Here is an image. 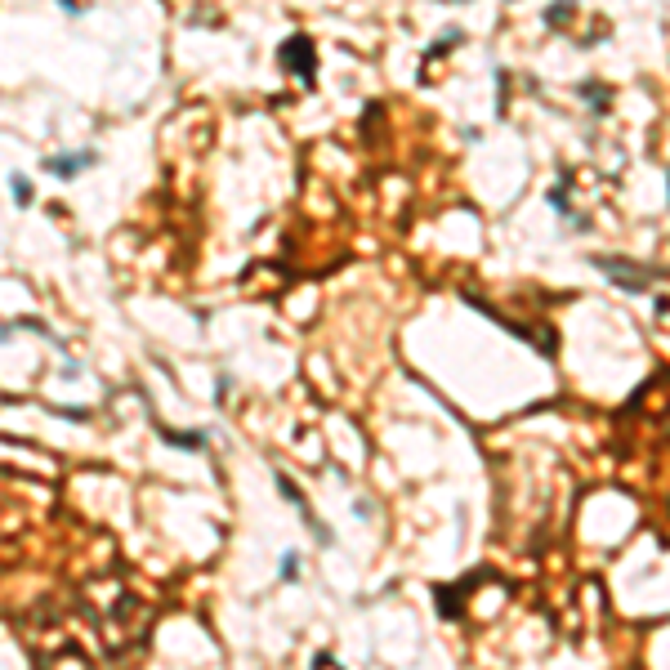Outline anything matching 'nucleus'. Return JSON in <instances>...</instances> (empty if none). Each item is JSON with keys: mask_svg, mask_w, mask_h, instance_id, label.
Here are the masks:
<instances>
[{"mask_svg": "<svg viewBox=\"0 0 670 670\" xmlns=\"http://www.w3.org/2000/svg\"><path fill=\"white\" fill-rule=\"evenodd\" d=\"M14 192H19V201H23V206L31 201V192H27V179H14Z\"/></svg>", "mask_w": 670, "mask_h": 670, "instance_id": "7ed1b4c3", "label": "nucleus"}, {"mask_svg": "<svg viewBox=\"0 0 670 670\" xmlns=\"http://www.w3.org/2000/svg\"><path fill=\"white\" fill-rule=\"evenodd\" d=\"M90 161H94L90 153H81V157H72V161H49V170H54V175H63V179H67V175H76V170H86V165H90Z\"/></svg>", "mask_w": 670, "mask_h": 670, "instance_id": "f03ea898", "label": "nucleus"}, {"mask_svg": "<svg viewBox=\"0 0 670 670\" xmlns=\"http://www.w3.org/2000/svg\"><path fill=\"white\" fill-rule=\"evenodd\" d=\"M282 63L291 67H299V76L304 81H313V54H309V36H295V41H287V49H282Z\"/></svg>", "mask_w": 670, "mask_h": 670, "instance_id": "f257e3e1", "label": "nucleus"}]
</instances>
